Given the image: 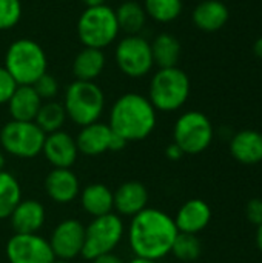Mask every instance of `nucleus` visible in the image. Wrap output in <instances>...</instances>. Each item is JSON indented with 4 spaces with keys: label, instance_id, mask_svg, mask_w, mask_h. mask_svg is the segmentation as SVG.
<instances>
[{
    "label": "nucleus",
    "instance_id": "nucleus-8",
    "mask_svg": "<svg viewBox=\"0 0 262 263\" xmlns=\"http://www.w3.org/2000/svg\"><path fill=\"white\" fill-rule=\"evenodd\" d=\"M124 237V223L117 214H107L94 217L93 222L85 227V243L82 256L88 260L113 253Z\"/></svg>",
    "mask_w": 262,
    "mask_h": 263
},
{
    "label": "nucleus",
    "instance_id": "nucleus-38",
    "mask_svg": "<svg viewBox=\"0 0 262 263\" xmlns=\"http://www.w3.org/2000/svg\"><path fill=\"white\" fill-rule=\"evenodd\" d=\"M86 8H93V6H100V5H105L107 0H82Z\"/></svg>",
    "mask_w": 262,
    "mask_h": 263
},
{
    "label": "nucleus",
    "instance_id": "nucleus-20",
    "mask_svg": "<svg viewBox=\"0 0 262 263\" xmlns=\"http://www.w3.org/2000/svg\"><path fill=\"white\" fill-rule=\"evenodd\" d=\"M40 106L42 99L37 96L31 85H19L8 100V111L11 119L17 122H34Z\"/></svg>",
    "mask_w": 262,
    "mask_h": 263
},
{
    "label": "nucleus",
    "instance_id": "nucleus-26",
    "mask_svg": "<svg viewBox=\"0 0 262 263\" xmlns=\"http://www.w3.org/2000/svg\"><path fill=\"white\" fill-rule=\"evenodd\" d=\"M20 200L22 190L17 179L5 170L0 171V219H9Z\"/></svg>",
    "mask_w": 262,
    "mask_h": 263
},
{
    "label": "nucleus",
    "instance_id": "nucleus-4",
    "mask_svg": "<svg viewBox=\"0 0 262 263\" xmlns=\"http://www.w3.org/2000/svg\"><path fill=\"white\" fill-rule=\"evenodd\" d=\"M190 96V79L178 66L159 69L150 83L148 100L158 111L171 112L184 106Z\"/></svg>",
    "mask_w": 262,
    "mask_h": 263
},
{
    "label": "nucleus",
    "instance_id": "nucleus-25",
    "mask_svg": "<svg viewBox=\"0 0 262 263\" xmlns=\"http://www.w3.org/2000/svg\"><path fill=\"white\" fill-rule=\"evenodd\" d=\"M114 12L119 31H125L128 35H137L147 20V12L144 6L136 2H125Z\"/></svg>",
    "mask_w": 262,
    "mask_h": 263
},
{
    "label": "nucleus",
    "instance_id": "nucleus-15",
    "mask_svg": "<svg viewBox=\"0 0 262 263\" xmlns=\"http://www.w3.org/2000/svg\"><path fill=\"white\" fill-rule=\"evenodd\" d=\"M45 190L56 203H69L79 196L80 185L71 168H54L45 179Z\"/></svg>",
    "mask_w": 262,
    "mask_h": 263
},
{
    "label": "nucleus",
    "instance_id": "nucleus-16",
    "mask_svg": "<svg viewBox=\"0 0 262 263\" xmlns=\"http://www.w3.org/2000/svg\"><path fill=\"white\" fill-rule=\"evenodd\" d=\"M113 197H114V210L119 213L117 216L133 217L147 208L148 191L144 183L137 180H130L122 183L116 190V193H113Z\"/></svg>",
    "mask_w": 262,
    "mask_h": 263
},
{
    "label": "nucleus",
    "instance_id": "nucleus-33",
    "mask_svg": "<svg viewBox=\"0 0 262 263\" xmlns=\"http://www.w3.org/2000/svg\"><path fill=\"white\" fill-rule=\"evenodd\" d=\"M246 216L255 227L262 225V199H252L246 206Z\"/></svg>",
    "mask_w": 262,
    "mask_h": 263
},
{
    "label": "nucleus",
    "instance_id": "nucleus-35",
    "mask_svg": "<svg viewBox=\"0 0 262 263\" xmlns=\"http://www.w3.org/2000/svg\"><path fill=\"white\" fill-rule=\"evenodd\" d=\"M165 154H167V157H168L170 160H174V162H176V160H179L182 156H185V154H184V151H182V149H181L174 142H173V143H170V145L167 146Z\"/></svg>",
    "mask_w": 262,
    "mask_h": 263
},
{
    "label": "nucleus",
    "instance_id": "nucleus-18",
    "mask_svg": "<svg viewBox=\"0 0 262 263\" xmlns=\"http://www.w3.org/2000/svg\"><path fill=\"white\" fill-rule=\"evenodd\" d=\"M111 136H113V131L110 125L94 122L86 126H82L76 139V145H77L79 153L90 156V157H96L110 151Z\"/></svg>",
    "mask_w": 262,
    "mask_h": 263
},
{
    "label": "nucleus",
    "instance_id": "nucleus-14",
    "mask_svg": "<svg viewBox=\"0 0 262 263\" xmlns=\"http://www.w3.org/2000/svg\"><path fill=\"white\" fill-rule=\"evenodd\" d=\"M179 233L198 234L204 231L212 220V210L202 199L187 200L173 219Z\"/></svg>",
    "mask_w": 262,
    "mask_h": 263
},
{
    "label": "nucleus",
    "instance_id": "nucleus-6",
    "mask_svg": "<svg viewBox=\"0 0 262 263\" xmlns=\"http://www.w3.org/2000/svg\"><path fill=\"white\" fill-rule=\"evenodd\" d=\"M77 34L86 48H107L116 40L119 34L116 12L107 5L86 8L79 17Z\"/></svg>",
    "mask_w": 262,
    "mask_h": 263
},
{
    "label": "nucleus",
    "instance_id": "nucleus-13",
    "mask_svg": "<svg viewBox=\"0 0 262 263\" xmlns=\"http://www.w3.org/2000/svg\"><path fill=\"white\" fill-rule=\"evenodd\" d=\"M42 153L54 168H71L79 156L76 139L62 129L45 136Z\"/></svg>",
    "mask_w": 262,
    "mask_h": 263
},
{
    "label": "nucleus",
    "instance_id": "nucleus-42",
    "mask_svg": "<svg viewBox=\"0 0 262 263\" xmlns=\"http://www.w3.org/2000/svg\"><path fill=\"white\" fill-rule=\"evenodd\" d=\"M53 263H71V260H62V259H56Z\"/></svg>",
    "mask_w": 262,
    "mask_h": 263
},
{
    "label": "nucleus",
    "instance_id": "nucleus-12",
    "mask_svg": "<svg viewBox=\"0 0 262 263\" xmlns=\"http://www.w3.org/2000/svg\"><path fill=\"white\" fill-rule=\"evenodd\" d=\"M48 242L56 259L73 260L77 256H82L85 243V227L76 219L63 220L54 228Z\"/></svg>",
    "mask_w": 262,
    "mask_h": 263
},
{
    "label": "nucleus",
    "instance_id": "nucleus-32",
    "mask_svg": "<svg viewBox=\"0 0 262 263\" xmlns=\"http://www.w3.org/2000/svg\"><path fill=\"white\" fill-rule=\"evenodd\" d=\"M17 86L19 85L11 77V74L6 71V68L0 66V105L8 103V100L11 99V96L14 94Z\"/></svg>",
    "mask_w": 262,
    "mask_h": 263
},
{
    "label": "nucleus",
    "instance_id": "nucleus-41",
    "mask_svg": "<svg viewBox=\"0 0 262 263\" xmlns=\"http://www.w3.org/2000/svg\"><path fill=\"white\" fill-rule=\"evenodd\" d=\"M3 165H5V156L0 149V171H3Z\"/></svg>",
    "mask_w": 262,
    "mask_h": 263
},
{
    "label": "nucleus",
    "instance_id": "nucleus-31",
    "mask_svg": "<svg viewBox=\"0 0 262 263\" xmlns=\"http://www.w3.org/2000/svg\"><path fill=\"white\" fill-rule=\"evenodd\" d=\"M42 100H51L59 92V83L54 76L45 72L34 85H31Z\"/></svg>",
    "mask_w": 262,
    "mask_h": 263
},
{
    "label": "nucleus",
    "instance_id": "nucleus-17",
    "mask_svg": "<svg viewBox=\"0 0 262 263\" xmlns=\"http://www.w3.org/2000/svg\"><path fill=\"white\" fill-rule=\"evenodd\" d=\"M15 234H37L45 223V208L37 200H20L9 216Z\"/></svg>",
    "mask_w": 262,
    "mask_h": 263
},
{
    "label": "nucleus",
    "instance_id": "nucleus-23",
    "mask_svg": "<svg viewBox=\"0 0 262 263\" xmlns=\"http://www.w3.org/2000/svg\"><path fill=\"white\" fill-rule=\"evenodd\" d=\"M105 68V54L102 49L83 48L73 62V74L76 80L94 82Z\"/></svg>",
    "mask_w": 262,
    "mask_h": 263
},
{
    "label": "nucleus",
    "instance_id": "nucleus-2",
    "mask_svg": "<svg viewBox=\"0 0 262 263\" xmlns=\"http://www.w3.org/2000/svg\"><path fill=\"white\" fill-rule=\"evenodd\" d=\"M108 125L127 142L144 140L156 126V109L148 97L128 92L114 102Z\"/></svg>",
    "mask_w": 262,
    "mask_h": 263
},
{
    "label": "nucleus",
    "instance_id": "nucleus-9",
    "mask_svg": "<svg viewBox=\"0 0 262 263\" xmlns=\"http://www.w3.org/2000/svg\"><path fill=\"white\" fill-rule=\"evenodd\" d=\"M45 133L34 122H8L0 131L3 151L19 159H32L42 153Z\"/></svg>",
    "mask_w": 262,
    "mask_h": 263
},
{
    "label": "nucleus",
    "instance_id": "nucleus-39",
    "mask_svg": "<svg viewBox=\"0 0 262 263\" xmlns=\"http://www.w3.org/2000/svg\"><path fill=\"white\" fill-rule=\"evenodd\" d=\"M256 245H258L259 251L262 253V225L258 227V231H256Z\"/></svg>",
    "mask_w": 262,
    "mask_h": 263
},
{
    "label": "nucleus",
    "instance_id": "nucleus-36",
    "mask_svg": "<svg viewBox=\"0 0 262 263\" xmlns=\"http://www.w3.org/2000/svg\"><path fill=\"white\" fill-rule=\"evenodd\" d=\"M94 263H125L119 256H116L114 253H107V254H102L99 257H96Z\"/></svg>",
    "mask_w": 262,
    "mask_h": 263
},
{
    "label": "nucleus",
    "instance_id": "nucleus-24",
    "mask_svg": "<svg viewBox=\"0 0 262 263\" xmlns=\"http://www.w3.org/2000/svg\"><path fill=\"white\" fill-rule=\"evenodd\" d=\"M150 45H151L153 62L154 65L159 66V69L174 68L178 65L181 57V43L174 35L168 32H162Z\"/></svg>",
    "mask_w": 262,
    "mask_h": 263
},
{
    "label": "nucleus",
    "instance_id": "nucleus-11",
    "mask_svg": "<svg viewBox=\"0 0 262 263\" xmlns=\"http://www.w3.org/2000/svg\"><path fill=\"white\" fill-rule=\"evenodd\" d=\"M9 263H53L56 260L49 242L37 234H14L6 243Z\"/></svg>",
    "mask_w": 262,
    "mask_h": 263
},
{
    "label": "nucleus",
    "instance_id": "nucleus-7",
    "mask_svg": "<svg viewBox=\"0 0 262 263\" xmlns=\"http://www.w3.org/2000/svg\"><path fill=\"white\" fill-rule=\"evenodd\" d=\"M212 140L213 126L204 112L188 111L176 120L173 142L184 151V154H201L210 146Z\"/></svg>",
    "mask_w": 262,
    "mask_h": 263
},
{
    "label": "nucleus",
    "instance_id": "nucleus-30",
    "mask_svg": "<svg viewBox=\"0 0 262 263\" xmlns=\"http://www.w3.org/2000/svg\"><path fill=\"white\" fill-rule=\"evenodd\" d=\"M22 17L20 0H0V29L14 28Z\"/></svg>",
    "mask_w": 262,
    "mask_h": 263
},
{
    "label": "nucleus",
    "instance_id": "nucleus-27",
    "mask_svg": "<svg viewBox=\"0 0 262 263\" xmlns=\"http://www.w3.org/2000/svg\"><path fill=\"white\" fill-rule=\"evenodd\" d=\"M66 120V112L62 103L59 102H46L42 103L34 123L45 133V134H51L56 131H60L63 123Z\"/></svg>",
    "mask_w": 262,
    "mask_h": 263
},
{
    "label": "nucleus",
    "instance_id": "nucleus-21",
    "mask_svg": "<svg viewBox=\"0 0 262 263\" xmlns=\"http://www.w3.org/2000/svg\"><path fill=\"white\" fill-rule=\"evenodd\" d=\"M80 203L82 208L93 217L111 214L114 210L113 191L103 183H91L82 190Z\"/></svg>",
    "mask_w": 262,
    "mask_h": 263
},
{
    "label": "nucleus",
    "instance_id": "nucleus-22",
    "mask_svg": "<svg viewBox=\"0 0 262 263\" xmlns=\"http://www.w3.org/2000/svg\"><path fill=\"white\" fill-rule=\"evenodd\" d=\"M230 17L229 8L219 0H204L193 11V23L207 32L221 29Z\"/></svg>",
    "mask_w": 262,
    "mask_h": 263
},
{
    "label": "nucleus",
    "instance_id": "nucleus-1",
    "mask_svg": "<svg viewBox=\"0 0 262 263\" xmlns=\"http://www.w3.org/2000/svg\"><path fill=\"white\" fill-rule=\"evenodd\" d=\"M173 217L156 208H145L131 217L128 240L136 257L159 260L171 253L178 236Z\"/></svg>",
    "mask_w": 262,
    "mask_h": 263
},
{
    "label": "nucleus",
    "instance_id": "nucleus-34",
    "mask_svg": "<svg viewBox=\"0 0 262 263\" xmlns=\"http://www.w3.org/2000/svg\"><path fill=\"white\" fill-rule=\"evenodd\" d=\"M113 131V129H111ZM127 140L124 139V137H120L119 134H116L114 131H113V136H111V140H110V151H113V153H119V151H122L125 146H127Z\"/></svg>",
    "mask_w": 262,
    "mask_h": 263
},
{
    "label": "nucleus",
    "instance_id": "nucleus-19",
    "mask_svg": "<svg viewBox=\"0 0 262 263\" xmlns=\"http://www.w3.org/2000/svg\"><path fill=\"white\" fill-rule=\"evenodd\" d=\"M230 153L242 165L262 162V134L255 129H242L230 140Z\"/></svg>",
    "mask_w": 262,
    "mask_h": 263
},
{
    "label": "nucleus",
    "instance_id": "nucleus-28",
    "mask_svg": "<svg viewBox=\"0 0 262 263\" xmlns=\"http://www.w3.org/2000/svg\"><path fill=\"white\" fill-rule=\"evenodd\" d=\"M144 9L153 20L167 23L176 20L182 12V0H145Z\"/></svg>",
    "mask_w": 262,
    "mask_h": 263
},
{
    "label": "nucleus",
    "instance_id": "nucleus-5",
    "mask_svg": "<svg viewBox=\"0 0 262 263\" xmlns=\"http://www.w3.org/2000/svg\"><path fill=\"white\" fill-rule=\"evenodd\" d=\"M103 106V91L94 82L76 80L66 88L63 108L66 117H69L79 126H86L97 122Z\"/></svg>",
    "mask_w": 262,
    "mask_h": 263
},
{
    "label": "nucleus",
    "instance_id": "nucleus-10",
    "mask_svg": "<svg viewBox=\"0 0 262 263\" xmlns=\"http://www.w3.org/2000/svg\"><path fill=\"white\" fill-rule=\"evenodd\" d=\"M116 63L119 69L133 79L144 77L153 68L151 45L141 35H127L116 46Z\"/></svg>",
    "mask_w": 262,
    "mask_h": 263
},
{
    "label": "nucleus",
    "instance_id": "nucleus-3",
    "mask_svg": "<svg viewBox=\"0 0 262 263\" xmlns=\"http://www.w3.org/2000/svg\"><path fill=\"white\" fill-rule=\"evenodd\" d=\"M46 66L43 48L29 39L11 43L5 55V68L17 85H34L46 72Z\"/></svg>",
    "mask_w": 262,
    "mask_h": 263
},
{
    "label": "nucleus",
    "instance_id": "nucleus-37",
    "mask_svg": "<svg viewBox=\"0 0 262 263\" xmlns=\"http://www.w3.org/2000/svg\"><path fill=\"white\" fill-rule=\"evenodd\" d=\"M253 52H255L259 59H262V37H259V39L255 42V45H253Z\"/></svg>",
    "mask_w": 262,
    "mask_h": 263
},
{
    "label": "nucleus",
    "instance_id": "nucleus-29",
    "mask_svg": "<svg viewBox=\"0 0 262 263\" xmlns=\"http://www.w3.org/2000/svg\"><path fill=\"white\" fill-rule=\"evenodd\" d=\"M202 253L201 240L196 237V234H187V233H178L173 247L171 254H174L176 259L182 262H195L199 259Z\"/></svg>",
    "mask_w": 262,
    "mask_h": 263
},
{
    "label": "nucleus",
    "instance_id": "nucleus-40",
    "mask_svg": "<svg viewBox=\"0 0 262 263\" xmlns=\"http://www.w3.org/2000/svg\"><path fill=\"white\" fill-rule=\"evenodd\" d=\"M130 263H158L156 260H150V259H142V257H134Z\"/></svg>",
    "mask_w": 262,
    "mask_h": 263
}]
</instances>
